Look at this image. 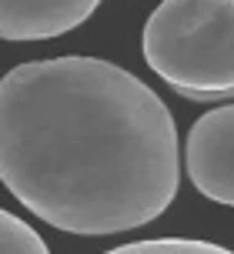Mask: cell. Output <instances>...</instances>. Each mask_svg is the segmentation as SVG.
<instances>
[{
	"mask_svg": "<svg viewBox=\"0 0 234 254\" xmlns=\"http://www.w3.org/2000/svg\"><path fill=\"white\" fill-rule=\"evenodd\" d=\"M0 184L64 234H127L177 197V124L120 64L84 54L17 64L0 77Z\"/></svg>",
	"mask_w": 234,
	"mask_h": 254,
	"instance_id": "cell-1",
	"label": "cell"
},
{
	"mask_svg": "<svg viewBox=\"0 0 234 254\" xmlns=\"http://www.w3.org/2000/svg\"><path fill=\"white\" fill-rule=\"evenodd\" d=\"M147 67L187 101L234 97V0H161L144 24Z\"/></svg>",
	"mask_w": 234,
	"mask_h": 254,
	"instance_id": "cell-2",
	"label": "cell"
},
{
	"mask_svg": "<svg viewBox=\"0 0 234 254\" xmlns=\"http://www.w3.org/2000/svg\"><path fill=\"white\" fill-rule=\"evenodd\" d=\"M184 171L201 197L234 207V104L214 107L191 124Z\"/></svg>",
	"mask_w": 234,
	"mask_h": 254,
	"instance_id": "cell-3",
	"label": "cell"
},
{
	"mask_svg": "<svg viewBox=\"0 0 234 254\" xmlns=\"http://www.w3.org/2000/svg\"><path fill=\"white\" fill-rule=\"evenodd\" d=\"M101 0H0V40H54L91 20Z\"/></svg>",
	"mask_w": 234,
	"mask_h": 254,
	"instance_id": "cell-4",
	"label": "cell"
},
{
	"mask_svg": "<svg viewBox=\"0 0 234 254\" xmlns=\"http://www.w3.org/2000/svg\"><path fill=\"white\" fill-rule=\"evenodd\" d=\"M47 241L37 228H30L24 217L0 207V254H47Z\"/></svg>",
	"mask_w": 234,
	"mask_h": 254,
	"instance_id": "cell-5",
	"label": "cell"
},
{
	"mask_svg": "<svg viewBox=\"0 0 234 254\" xmlns=\"http://www.w3.org/2000/svg\"><path fill=\"white\" fill-rule=\"evenodd\" d=\"M111 254H228V248L194 238H147V241L117 244Z\"/></svg>",
	"mask_w": 234,
	"mask_h": 254,
	"instance_id": "cell-6",
	"label": "cell"
}]
</instances>
